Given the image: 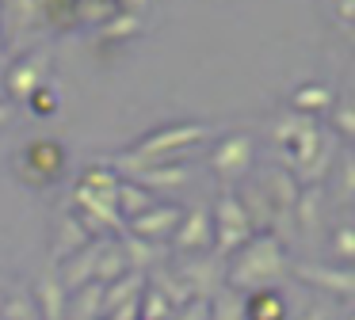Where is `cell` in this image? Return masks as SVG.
I'll use <instances>...</instances> for the list:
<instances>
[{
  "label": "cell",
  "instance_id": "1",
  "mask_svg": "<svg viewBox=\"0 0 355 320\" xmlns=\"http://www.w3.org/2000/svg\"><path fill=\"white\" fill-rule=\"evenodd\" d=\"M340 4V15H344V19H355V0H336Z\"/></svg>",
  "mask_w": 355,
  "mask_h": 320
},
{
  "label": "cell",
  "instance_id": "2",
  "mask_svg": "<svg viewBox=\"0 0 355 320\" xmlns=\"http://www.w3.org/2000/svg\"><path fill=\"white\" fill-rule=\"evenodd\" d=\"M352 42H355V30H352Z\"/></svg>",
  "mask_w": 355,
  "mask_h": 320
}]
</instances>
